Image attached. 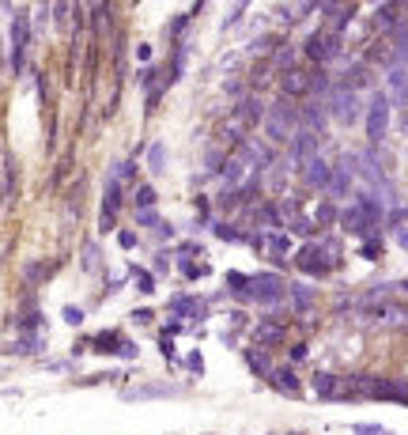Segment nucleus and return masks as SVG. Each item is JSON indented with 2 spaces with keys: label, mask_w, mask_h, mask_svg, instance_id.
<instances>
[{
  "label": "nucleus",
  "mask_w": 408,
  "mask_h": 435,
  "mask_svg": "<svg viewBox=\"0 0 408 435\" xmlns=\"http://www.w3.org/2000/svg\"><path fill=\"white\" fill-rule=\"evenodd\" d=\"M295 125H303V117H299V110H295L288 99H280V103L269 106V117H264V133H269V140H276V144H291V137L299 133Z\"/></svg>",
  "instance_id": "nucleus-1"
},
{
  "label": "nucleus",
  "mask_w": 408,
  "mask_h": 435,
  "mask_svg": "<svg viewBox=\"0 0 408 435\" xmlns=\"http://www.w3.org/2000/svg\"><path fill=\"white\" fill-rule=\"evenodd\" d=\"M390 110H393V99L385 91H374L367 103V140L371 144H382L385 129H390Z\"/></svg>",
  "instance_id": "nucleus-2"
},
{
  "label": "nucleus",
  "mask_w": 408,
  "mask_h": 435,
  "mask_svg": "<svg viewBox=\"0 0 408 435\" xmlns=\"http://www.w3.org/2000/svg\"><path fill=\"white\" fill-rule=\"evenodd\" d=\"M329 114H333L340 125H351L359 117V95L351 91L348 83H337L333 95H329Z\"/></svg>",
  "instance_id": "nucleus-3"
},
{
  "label": "nucleus",
  "mask_w": 408,
  "mask_h": 435,
  "mask_svg": "<svg viewBox=\"0 0 408 435\" xmlns=\"http://www.w3.org/2000/svg\"><path fill=\"white\" fill-rule=\"evenodd\" d=\"M303 53L310 61H317V64L333 61L337 53H340V35H333V30H314V35L303 42Z\"/></svg>",
  "instance_id": "nucleus-4"
},
{
  "label": "nucleus",
  "mask_w": 408,
  "mask_h": 435,
  "mask_svg": "<svg viewBox=\"0 0 408 435\" xmlns=\"http://www.w3.org/2000/svg\"><path fill=\"white\" fill-rule=\"evenodd\" d=\"M295 265H299L303 273H310V277H325L329 269H333V261L325 257V246L322 243H306L299 254H295Z\"/></svg>",
  "instance_id": "nucleus-5"
},
{
  "label": "nucleus",
  "mask_w": 408,
  "mask_h": 435,
  "mask_svg": "<svg viewBox=\"0 0 408 435\" xmlns=\"http://www.w3.org/2000/svg\"><path fill=\"white\" fill-rule=\"evenodd\" d=\"M310 159H317V137L299 129V133L291 137V144H288V167H306Z\"/></svg>",
  "instance_id": "nucleus-6"
},
{
  "label": "nucleus",
  "mask_w": 408,
  "mask_h": 435,
  "mask_svg": "<svg viewBox=\"0 0 408 435\" xmlns=\"http://www.w3.org/2000/svg\"><path fill=\"white\" fill-rule=\"evenodd\" d=\"M250 296L257 299V303H280V299H284V280H280L276 273H261V277H253Z\"/></svg>",
  "instance_id": "nucleus-7"
},
{
  "label": "nucleus",
  "mask_w": 408,
  "mask_h": 435,
  "mask_svg": "<svg viewBox=\"0 0 408 435\" xmlns=\"http://www.w3.org/2000/svg\"><path fill=\"white\" fill-rule=\"evenodd\" d=\"M121 209V182L106 178V193H103V220H98V231H110L114 227V216Z\"/></svg>",
  "instance_id": "nucleus-8"
},
{
  "label": "nucleus",
  "mask_w": 408,
  "mask_h": 435,
  "mask_svg": "<svg viewBox=\"0 0 408 435\" xmlns=\"http://www.w3.org/2000/svg\"><path fill=\"white\" fill-rule=\"evenodd\" d=\"M333 174H337V167H329V163L317 156V159H310L303 167V182L310 190H329V182H333Z\"/></svg>",
  "instance_id": "nucleus-9"
},
{
  "label": "nucleus",
  "mask_w": 408,
  "mask_h": 435,
  "mask_svg": "<svg viewBox=\"0 0 408 435\" xmlns=\"http://www.w3.org/2000/svg\"><path fill=\"white\" fill-rule=\"evenodd\" d=\"M385 95L397 103V106H408V69L397 64V69L385 72Z\"/></svg>",
  "instance_id": "nucleus-10"
},
{
  "label": "nucleus",
  "mask_w": 408,
  "mask_h": 435,
  "mask_svg": "<svg viewBox=\"0 0 408 435\" xmlns=\"http://www.w3.org/2000/svg\"><path fill=\"white\" fill-rule=\"evenodd\" d=\"M23 61H27V19L19 16L12 23V72L16 76L23 72Z\"/></svg>",
  "instance_id": "nucleus-11"
},
{
  "label": "nucleus",
  "mask_w": 408,
  "mask_h": 435,
  "mask_svg": "<svg viewBox=\"0 0 408 435\" xmlns=\"http://www.w3.org/2000/svg\"><path fill=\"white\" fill-rule=\"evenodd\" d=\"M340 227H344V231H351V235H371V231H374V224L367 220V212H363L359 204H351V209L340 212Z\"/></svg>",
  "instance_id": "nucleus-12"
},
{
  "label": "nucleus",
  "mask_w": 408,
  "mask_h": 435,
  "mask_svg": "<svg viewBox=\"0 0 408 435\" xmlns=\"http://www.w3.org/2000/svg\"><path fill=\"white\" fill-rule=\"evenodd\" d=\"M280 91H284V99H288V95H291V99H299V95L310 91V76L299 72V69L284 72V76H280Z\"/></svg>",
  "instance_id": "nucleus-13"
},
{
  "label": "nucleus",
  "mask_w": 408,
  "mask_h": 435,
  "mask_svg": "<svg viewBox=\"0 0 408 435\" xmlns=\"http://www.w3.org/2000/svg\"><path fill=\"white\" fill-rule=\"evenodd\" d=\"M397 12H401V8H397V4H378V8H374V23H378V30H382V35H397V30L404 27V23H401V16H397Z\"/></svg>",
  "instance_id": "nucleus-14"
},
{
  "label": "nucleus",
  "mask_w": 408,
  "mask_h": 435,
  "mask_svg": "<svg viewBox=\"0 0 408 435\" xmlns=\"http://www.w3.org/2000/svg\"><path fill=\"white\" fill-rule=\"evenodd\" d=\"M170 394H178V386H170V383H151V386H132V390H125L129 401H140V398H170Z\"/></svg>",
  "instance_id": "nucleus-15"
},
{
  "label": "nucleus",
  "mask_w": 408,
  "mask_h": 435,
  "mask_svg": "<svg viewBox=\"0 0 408 435\" xmlns=\"http://www.w3.org/2000/svg\"><path fill=\"white\" fill-rule=\"evenodd\" d=\"M299 117H303V129H306V133H314V137L325 133V122H329L325 110H317V106H303Z\"/></svg>",
  "instance_id": "nucleus-16"
},
{
  "label": "nucleus",
  "mask_w": 408,
  "mask_h": 435,
  "mask_svg": "<svg viewBox=\"0 0 408 435\" xmlns=\"http://www.w3.org/2000/svg\"><path fill=\"white\" fill-rule=\"evenodd\" d=\"M272 386L280 390V394H299V375L291 371V367H276L272 371V378H269Z\"/></svg>",
  "instance_id": "nucleus-17"
},
{
  "label": "nucleus",
  "mask_w": 408,
  "mask_h": 435,
  "mask_svg": "<svg viewBox=\"0 0 408 435\" xmlns=\"http://www.w3.org/2000/svg\"><path fill=\"white\" fill-rule=\"evenodd\" d=\"M253 341H257V344H280V341H284V325H280V322H261V325H253Z\"/></svg>",
  "instance_id": "nucleus-18"
},
{
  "label": "nucleus",
  "mask_w": 408,
  "mask_h": 435,
  "mask_svg": "<svg viewBox=\"0 0 408 435\" xmlns=\"http://www.w3.org/2000/svg\"><path fill=\"white\" fill-rule=\"evenodd\" d=\"M356 204L363 212H367V220L374 224V227H382L385 224V209H382V201H374L371 193H356Z\"/></svg>",
  "instance_id": "nucleus-19"
},
{
  "label": "nucleus",
  "mask_w": 408,
  "mask_h": 435,
  "mask_svg": "<svg viewBox=\"0 0 408 435\" xmlns=\"http://www.w3.org/2000/svg\"><path fill=\"white\" fill-rule=\"evenodd\" d=\"M170 311L178 314V318H190V314H193V318H201V314H204L201 299H193V296H174L170 299Z\"/></svg>",
  "instance_id": "nucleus-20"
},
{
  "label": "nucleus",
  "mask_w": 408,
  "mask_h": 435,
  "mask_svg": "<svg viewBox=\"0 0 408 435\" xmlns=\"http://www.w3.org/2000/svg\"><path fill=\"white\" fill-rule=\"evenodd\" d=\"M340 83H348L351 91H359V87H371V69L363 61H356V64H348V72H344V80Z\"/></svg>",
  "instance_id": "nucleus-21"
},
{
  "label": "nucleus",
  "mask_w": 408,
  "mask_h": 435,
  "mask_svg": "<svg viewBox=\"0 0 408 435\" xmlns=\"http://www.w3.org/2000/svg\"><path fill=\"white\" fill-rule=\"evenodd\" d=\"M238 117H242L246 125H261L264 117H269V110H264L257 99H242V103H238Z\"/></svg>",
  "instance_id": "nucleus-22"
},
{
  "label": "nucleus",
  "mask_w": 408,
  "mask_h": 435,
  "mask_svg": "<svg viewBox=\"0 0 408 435\" xmlns=\"http://www.w3.org/2000/svg\"><path fill=\"white\" fill-rule=\"evenodd\" d=\"M16 197V159L4 156V204H12Z\"/></svg>",
  "instance_id": "nucleus-23"
},
{
  "label": "nucleus",
  "mask_w": 408,
  "mask_h": 435,
  "mask_svg": "<svg viewBox=\"0 0 408 435\" xmlns=\"http://www.w3.org/2000/svg\"><path fill=\"white\" fill-rule=\"evenodd\" d=\"M310 91L314 95H333V83H329V72L322 69V64L310 72Z\"/></svg>",
  "instance_id": "nucleus-24"
},
{
  "label": "nucleus",
  "mask_w": 408,
  "mask_h": 435,
  "mask_svg": "<svg viewBox=\"0 0 408 435\" xmlns=\"http://www.w3.org/2000/svg\"><path fill=\"white\" fill-rule=\"evenodd\" d=\"M280 46H284V42L276 35H257V38L250 42V53H276Z\"/></svg>",
  "instance_id": "nucleus-25"
},
{
  "label": "nucleus",
  "mask_w": 408,
  "mask_h": 435,
  "mask_svg": "<svg viewBox=\"0 0 408 435\" xmlns=\"http://www.w3.org/2000/svg\"><path fill=\"white\" fill-rule=\"evenodd\" d=\"M351 16H356V4H337V12H333V35H340V30L351 23Z\"/></svg>",
  "instance_id": "nucleus-26"
},
{
  "label": "nucleus",
  "mask_w": 408,
  "mask_h": 435,
  "mask_svg": "<svg viewBox=\"0 0 408 435\" xmlns=\"http://www.w3.org/2000/svg\"><path fill=\"white\" fill-rule=\"evenodd\" d=\"M291 303H295L299 311L310 307V303H314V291H310V284H291Z\"/></svg>",
  "instance_id": "nucleus-27"
},
{
  "label": "nucleus",
  "mask_w": 408,
  "mask_h": 435,
  "mask_svg": "<svg viewBox=\"0 0 408 435\" xmlns=\"http://www.w3.org/2000/svg\"><path fill=\"white\" fill-rule=\"evenodd\" d=\"M246 364H250V371H253V375L272 378V367H269V360H264V352H246Z\"/></svg>",
  "instance_id": "nucleus-28"
},
{
  "label": "nucleus",
  "mask_w": 408,
  "mask_h": 435,
  "mask_svg": "<svg viewBox=\"0 0 408 435\" xmlns=\"http://www.w3.org/2000/svg\"><path fill=\"white\" fill-rule=\"evenodd\" d=\"M23 277H27V284H42V280L49 277V269L42 265V261H27V265H23Z\"/></svg>",
  "instance_id": "nucleus-29"
},
{
  "label": "nucleus",
  "mask_w": 408,
  "mask_h": 435,
  "mask_svg": "<svg viewBox=\"0 0 408 435\" xmlns=\"http://www.w3.org/2000/svg\"><path fill=\"white\" fill-rule=\"evenodd\" d=\"M264 246H269L272 254H288V250H291V238L284 235V231H276V235H269V238H264Z\"/></svg>",
  "instance_id": "nucleus-30"
},
{
  "label": "nucleus",
  "mask_w": 408,
  "mask_h": 435,
  "mask_svg": "<svg viewBox=\"0 0 408 435\" xmlns=\"http://www.w3.org/2000/svg\"><path fill=\"white\" fill-rule=\"evenodd\" d=\"M216 235L223 238V243H246V235H242L235 224H216Z\"/></svg>",
  "instance_id": "nucleus-31"
},
{
  "label": "nucleus",
  "mask_w": 408,
  "mask_h": 435,
  "mask_svg": "<svg viewBox=\"0 0 408 435\" xmlns=\"http://www.w3.org/2000/svg\"><path fill=\"white\" fill-rule=\"evenodd\" d=\"M132 201H136V212H144V209L156 204V190H151V186H136V197H132Z\"/></svg>",
  "instance_id": "nucleus-32"
},
{
  "label": "nucleus",
  "mask_w": 408,
  "mask_h": 435,
  "mask_svg": "<svg viewBox=\"0 0 408 435\" xmlns=\"http://www.w3.org/2000/svg\"><path fill=\"white\" fill-rule=\"evenodd\" d=\"M148 163H151V170H167V151H163V144H151V151H148Z\"/></svg>",
  "instance_id": "nucleus-33"
},
{
  "label": "nucleus",
  "mask_w": 408,
  "mask_h": 435,
  "mask_svg": "<svg viewBox=\"0 0 408 435\" xmlns=\"http://www.w3.org/2000/svg\"><path fill=\"white\" fill-rule=\"evenodd\" d=\"M325 193H333V197H344V193H348V174H344V170H337Z\"/></svg>",
  "instance_id": "nucleus-34"
},
{
  "label": "nucleus",
  "mask_w": 408,
  "mask_h": 435,
  "mask_svg": "<svg viewBox=\"0 0 408 435\" xmlns=\"http://www.w3.org/2000/svg\"><path fill=\"white\" fill-rule=\"evenodd\" d=\"M132 277H136V288L144 291V296H151V291H156V280H151V273H144V269H132Z\"/></svg>",
  "instance_id": "nucleus-35"
},
{
  "label": "nucleus",
  "mask_w": 408,
  "mask_h": 435,
  "mask_svg": "<svg viewBox=\"0 0 408 435\" xmlns=\"http://www.w3.org/2000/svg\"><path fill=\"white\" fill-rule=\"evenodd\" d=\"M401 224H408V204H401V209H393L385 216V227H397V231H401Z\"/></svg>",
  "instance_id": "nucleus-36"
},
{
  "label": "nucleus",
  "mask_w": 408,
  "mask_h": 435,
  "mask_svg": "<svg viewBox=\"0 0 408 435\" xmlns=\"http://www.w3.org/2000/svg\"><path fill=\"white\" fill-rule=\"evenodd\" d=\"M351 431H356V435H393L390 428H382V424H356Z\"/></svg>",
  "instance_id": "nucleus-37"
},
{
  "label": "nucleus",
  "mask_w": 408,
  "mask_h": 435,
  "mask_svg": "<svg viewBox=\"0 0 408 435\" xmlns=\"http://www.w3.org/2000/svg\"><path fill=\"white\" fill-rule=\"evenodd\" d=\"M333 220H340L337 209H333V204H322V209H317V227H329Z\"/></svg>",
  "instance_id": "nucleus-38"
},
{
  "label": "nucleus",
  "mask_w": 408,
  "mask_h": 435,
  "mask_svg": "<svg viewBox=\"0 0 408 435\" xmlns=\"http://www.w3.org/2000/svg\"><path fill=\"white\" fill-rule=\"evenodd\" d=\"M261 220L269 224V227H284V220H280V212L272 209V204H261Z\"/></svg>",
  "instance_id": "nucleus-39"
},
{
  "label": "nucleus",
  "mask_w": 408,
  "mask_h": 435,
  "mask_svg": "<svg viewBox=\"0 0 408 435\" xmlns=\"http://www.w3.org/2000/svg\"><path fill=\"white\" fill-rule=\"evenodd\" d=\"M182 273L190 277V280H197V277H208V265H193V261H182Z\"/></svg>",
  "instance_id": "nucleus-40"
},
{
  "label": "nucleus",
  "mask_w": 408,
  "mask_h": 435,
  "mask_svg": "<svg viewBox=\"0 0 408 435\" xmlns=\"http://www.w3.org/2000/svg\"><path fill=\"white\" fill-rule=\"evenodd\" d=\"M136 224H144V227H156V224H159V212H156V209H144V212H136Z\"/></svg>",
  "instance_id": "nucleus-41"
},
{
  "label": "nucleus",
  "mask_w": 408,
  "mask_h": 435,
  "mask_svg": "<svg viewBox=\"0 0 408 435\" xmlns=\"http://www.w3.org/2000/svg\"><path fill=\"white\" fill-rule=\"evenodd\" d=\"M132 174H136V163L125 159V163H117V174H114V178L121 182V178H132Z\"/></svg>",
  "instance_id": "nucleus-42"
},
{
  "label": "nucleus",
  "mask_w": 408,
  "mask_h": 435,
  "mask_svg": "<svg viewBox=\"0 0 408 435\" xmlns=\"http://www.w3.org/2000/svg\"><path fill=\"white\" fill-rule=\"evenodd\" d=\"M61 314H64V322H69V325H80L83 322V311L80 307H64Z\"/></svg>",
  "instance_id": "nucleus-43"
},
{
  "label": "nucleus",
  "mask_w": 408,
  "mask_h": 435,
  "mask_svg": "<svg viewBox=\"0 0 408 435\" xmlns=\"http://www.w3.org/2000/svg\"><path fill=\"white\" fill-rule=\"evenodd\" d=\"M159 348H163V356H167V360H174V341H170L167 330H163V337H159Z\"/></svg>",
  "instance_id": "nucleus-44"
},
{
  "label": "nucleus",
  "mask_w": 408,
  "mask_h": 435,
  "mask_svg": "<svg viewBox=\"0 0 408 435\" xmlns=\"http://www.w3.org/2000/svg\"><path fill=\"white\" fill-rule=\"evenodd\" d=\"M117 356H121V360H136V344L121 341V344H117Z\"/></svg>",
  "instance_id": "nucleus-45"
},
{
  "label": "nucleus",
  "mask_w": 408,
  "mask_h": 435,
  "mask_svg": "<svg viewBox=\"0 0 408 435\" xmlns=\"http://www.w3.org/2000/svg\"><path fill=\"white\" fill-rule=\"evenodd\" d=\"M42 325V314H27V318H19V330H38Z\"/></svg>",
  "instance_id": "nucleus-46"
},
{
  "label": "nucleus",
  "mask_w": 408,
  "mask_h": 435,
  "mask_svg": "<svg viewBox=\"0 0 408 435\" xmlns=\"http://www.w3.org/2000/svg\"><path fill=\"white\" fill-rule=\"evenodd\" d=\"M208 170H219V163H223V151H219V148H212V151H208Z\"/></svg>",
  "instance_id": "nucleus-47"
},
{
  "label": "nucleus",
  "mask_w": 408,
  "mask_h": 435,
  "mask_svg": "<svg viewBox=\"0 0 408 435\" xmlns=\"http://www.w3.org/2000/svg\"><path fill=\"white\" fill-rule=\"evenodd\" d=\"M151 318H156V314H151L148 307H140V311H132V322H136V325H148Z\"/></svg>",
  "instance_id": "nucleus-48"
},
{
  "label": "nucleus",
  "mask_w": 408,
  "mask_h": 435,
  "mask_svg": "<svg viewBox=\"0 0 408 435\" xmlns=\"http://www.w3.org/2000/svg\"><path fill=\"white\" fill-rule=\"evenodd\" d=\"M156 76H159V72L151 69V64H144V69H140V76H136V80L144 83V87H151V80H156Z\"/></svg>",
  "instance_id": "nucleus-49"
},
{
  "label": "nucleus",
  "mask_w": 408,
  "mask_h": 435,
  "mask_svg": "<svg viewBox=\"0 0 408 435\" xmlns=\"http://www.w3.org/2000/svg\"><path fill=\"white\" fill-rule=\"evenodd\" d=\"M185 364H190V371L204 375V360H201V352H190V360H185Z\"/></svg>",
  "instance_id": "nucleus-50"
},
{
  "label": "nucleus",
  "mask_w": 408,
  "mask_h": 435,
  "mask_svg": "<svg viewBox=\"0 0 408 435\" xmlns=\"http://www.w3.org/2000/svg\"><path fill=\"white\" fill-rule=\"evenodd\" d=\"M117 243L125 246V250H132V246H136V231H121V235H117Z\"/></svg>",
  "instance_id": "nucleus-51"
},
{
  "label": "nucleus",
  "mask_w": 408,
  "mask_h": 435,
  "mask_svg": "<svg viewBox=\"0 0 408 435\" xmlns=\"http://www.w3.org/2000/svg\"><path fill=\"white\" fill-rule=\"evenodd\" d=\"M185 23H190V16H178V19H174V23L167 27V35H182V27Z\"/></svg>",
  "instance_id": "nucleus-52"
},
{
  "label": "nucleus",
  "mask_w": 408,
  "mask_h": 435,
  "mask_svg": "<svg viewBox=\"0 0 408 435\" xmlns=\"http://www.w3.org/2000/svg\"><path fill=\"white\" fill-rule=\"evenodd\" d=\"M288 356H291V360H306V344H291Z\"/></svg>",
  "instance_id": "nucleus-53"
},
{
  "label": "nucleus",
  "mask_w": 408,
  "mask_h": 435,
  "mask_svg": "<svg viewBox=\"0 0 408 435\" xmlns=\"http://www.w3.org/2000/svg\"><path fill=\"white\" fill-rule=\"evenodd\" d=\"M242 12H246V4H235V12L227 16V27H231V23H238V19H242Z\"/></svg>",
  "instance_id": "nucleus-54"
},
{
  "label": "nucleus",
  "mask_w": 408,
  "mask_h": 435,
  "mask_svg": "<svg viewBox=\"0 0 408 435\" xmlns=\"http://www.w3.org/2000/svg\"><path fill=\"white\" fill-rule=\"evenodd\" d=\"M136 57L148 61V57H151V46H144V42H140V46H136Z\"/></svg>",
  "instance_id": "nucleus-55"
},
{
  "label": "nucleus",
  "mask_w": 408,
  "mask_h": 435,
  "mask_svg": "<svg viewBox=\"0 0 408 435\" xmlns=\"http://www.w3.org/2000/svg\"><path fill=\"white\" fill-rule=\"evenodd\" d=\"M397 243H401V246L408 250V227H401V231H397Z\"/></svg>",
  "instance_id": "nucleus-56"
},
{
  "label": "nucleus",
  "mask_w": 408,
  "mask_h": 435,
  "mask_svg": "<svg viewBox=\"0 0 408 435\" xmlns=\"http://www.w3.org/2000/svg\"><path fill=\"white\" fill-rule=\"evenodd\" d=\"M393 288H401V291H408V280H401V284H393Z\"/></svg>",
  "instance_id": "nucleus-57"
},
{
  "label": "nucleus",
  "mask_w": 408,
  "mask_h": 435,
  "mask_svg": "<svg viewBox=\"0 0 408 435\" xmlns=\"http://www.w3.org/2000/svg\"><path fill=\"white\" fill-rule=\"evenodd\" d=\"M291 435H303V431H291Z\"/></svg>",
  "instance_id": "nucleus-58"
},
{
  "label": "nucleus",
  "mask_w": 408,
  "mask_h": 435,
  "mask_svg": "<svg viewBox=\"0 0 408 435\" xmlns=\"http://www.w3.org/2000/svg\"><path fill=\"white\" fill-rule=\"evenodd\" d=\"M404 69H408V57H404Z\"/></svg>",
  "instance_id": "nucleus-59"
}]
</instances>
